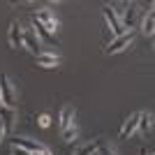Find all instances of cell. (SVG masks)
I'll use <instances>...</instances> for the list:
<instances>
[{
	"mask_svg": "<svg viewBox=\"0 0 155 155\" xmlns=\"http://www.w3.org/2000/svg\"><path fill=\"white\" fill-rule=\"evenodd\" d=\"M30 155H51V153H49V150L44 148V150H35V153H30Z\"/></svg>",
	"mask_w": 155,
	"mask_h": 155,
	"instance_id": "21",
	"label": "cell"
},
{
	"mask_svg": "<svg viewBox=\"0 0 155 155\" xmlns=\"http://www.w3.org/2000/svg\"><path fill=\"white\" fill-rule=\"evenodd\" d=\"M58 63L60 58L56 53H37V65H42V67H56Z\"/></svg>",
	"mask_w": 155,
	"mask_h": 155,
	"instance_id": "9",
	"label": "cell"
},
{
	"mask_svg": "<svg viewBox=\"0 0 155 155\" xmlns=\"http://www.w3.org/2000/svg\"><path fill=\"white\" fill-rule=\"evenodd\" d=\"M12 155H30V153H28V150H23V148H16V146H14V148H12Z\"/></svg>",
	"mask_w": 155,
	"mask_h": 155,
	"instance_id": "20",
	"label": "cell"
},
{
	"mask_svg": "<svg viewBox=\"0 0 155 155\" xmlns=\"http://www.w3.org/2000/svg\"><path fill=\"white\" fill-rule=\"evenodd\" d=\"M35 32H37V35H39L42 39H44V42H56V37H53V35H51L49 30H44V28L39 26L37 21H35Z\"/></svg>",
	"mask_w": 155,
	"mask_h": 155,
	"instance_id": "14",
	"label": "cell"
},
{
	"mask_svg": "<svg viewBox=\"0 0 155 155\" xmlns=\"http://www.w3.org/2000/svg\"><path fill=\"white\" fill-rule=\"evenodd\" d=\"M9 44H12L14 49L23 46V28H21L19 21H12V23H9Z\"/></svg>",
	"mask_w": 155,
	"mask_h": 155,
	"instance_id": "5",
	"label": "cell"
},
{
	"mask_svg": "<svg viewBox=\"0 0 155 155\" xmlns=\"http://www.w3.org/2000/svg\"><path fill=\"white\" fill-rule=\"evenodd\" d=\"M63 139H65V141H74V139H77V127H72V125H70V127H67V130H63Z\"/></svg>",
	"mask_w": 155,
	"mask_h": 155,
	"instance_id": "17",
	"label": "cell"
},
{
	"mask_svg": "<svg viewBox=\"0 0 155 155\" xmlns=\"http://www.w3.org/2000/svg\"><path fill=\"white\" fill-rule=\"evenodd\" d=\"M12 146H16V148H23V150H28V153H35V150H44V146H42L39 141L19 139V137H14V139H12Z\"/></svg>",
	"mask_w": 155,
	"mask_h": 155,
	"instance_id": "7",
	"label": "cell"
},
{
	"mask_svg": "<svg viewBox=\"0 0 155 155\" xmlns=\"http://www.w3.org/2000/svg\"><path fill=\"white\" fill-rule=\"evenodd\" d=\"M23 46H26L30 53H39V37L35 35V30L23 32Z\"/></svg>",
	"mask_w": 155,
	"mask_h": 155,
	"instance_id": "8",
	"label": "cell"
},
{
	"mask_svg": "<svg viewBox=\"0 0 155 155\" xmlns=\"http://www.w3.org/2000/svg\"><path fill=\"white\" fill-rule=\"evenodd\" d=\"M0 107H2V97H0Z\"/></svg>",
	"mask_w": 155,
	"mask_h": 155,
	"instance_id": "24",
	"label": "cell"
},
{
	"mask_svg": "<svg viewBox=\"0 0 155 155\" xmlns=\"http://www.w3.org/2000/svg\"><path fill=\"white\" fill-rule=\"evenodd\" d=\"M35 21H37L44 30H49L51 35L56 32V28H58V23H56V19H53V14L49 12V9H39V12L35 14Z\"/></svg>",
	"mask_w": 155,
	"mask_h": 155,
	"instance_id": "4",
	"label": "cell"
},
{
	"mask_svg": "<svg viewBox=\"0 0 155 155\" xmlns=\"http://www.w3.org/2000/svg\"><path fill=\"white\" fill-rule=\"evenodd\" d=\"M132 39H134V32H132V30H127V32H123V35L114 37L109 42V46H107V53H118V51H123V49H127V46L132 44Z\"/></svg>",
	"mask_w": 155,
	"mask_h": 155,
	"instance_id": "2",
	"label": "cell"
},
{
	"mask_svg": "<svg viewBox=\"0 0 155 155\" xmlns=\"http://www.w3.org/2000/svg\"><path fill=\"white\" fill-rule=\"evenodd\" d=\"M95 148H97V141H91V143H86V146H81L77 150V155H91V153H95Z\"/></svg>",
	"mask_w": 155,
	"mask_h": 155,
	"instance_id": "15",
	"label": "cell"
},
{
	"mask_svg": "<svg viewBox=\"0 0 155 155\" xmlns=\"http://www.w3.org/2000/svg\"><path fill=\"white\" fill-rule=\"evenodd\" d=\"M0 97H2V107H14V93H12V84H9V77L2 74L0 77Z\"/></svg>",
	"mask_w": 155,
	"mask_h": 155,
	"instance_id": "3",
	"label": "cell"
},
{
	"mask_svg": "<svg viewBox=\"0 0 155 155\" xmlns=\"http://www.w3.org/2000/svg\"><path fill=\"white\" fill-rule=\"evenodd\" d=\"M2 134H5V125H2V120H0V141H2Z\"/></svg>",
	"mask_w": 155,
	"mask_h": 155,
	"instance_id": "22",
	"label": "cell"
},
{
	"mask_svg": "<svg viewBox=\"0 0 155 155\" xmlns=\"http://www.w3.org/2000/svg\"><path fill=\"white\" fill-rule=\"evenodd\" d=\"M72 125V107H63V111H60V127L67 130Z\"/></svg>",
	"mask_w": 155,
	"mask_h": 155,
	"instance_id": "12",
	"label": "cell"
},
{
	"mask_svg": "<svg viewBox=\"0 0 155 155\" xmlns=\"http://www.w3.org/2000/svg\"><path fill=\"white\" fill-rule=\"evenodd\" d=\"M49 123H51V118L46 116V114H42V116H39V125H42V127H49Z\"/></svg>",
	"mask_w": 155,
	"mask_h": 155,
	"instance_id": "19",
	"label": "cell"
},
{
	"mask_svg": "<svg viewBox=\"0 0 155 155\" xmlns=\"http://www.w3.org/2000/svg\"><path fill=\"white\" fill-rule=\"evenodd\" d=\"M95 153H97V155H114V150H111L109 146H104L102 141H97V148H95Z\"/></svg>",
	"mask_w": 155,
	"mask_h": 155,
	"instance_id": "18",
	"label": "cell"
},
{
	"mask_svg": "<svg viewBox=\"0 0 155 155\" xmlns=\"http://www.w3.org/2000/svg\"><path fill=\"white\" fill-rule=\"evenodd\" d=\"M139 116H141V111H137V114H132V116L125 120L123 130H120V139H127V137H132L137 132V127H139Z\"/></svg>",
	"mask_w": 155,
	"mask_h": 155,
	"instance_id": "6",
	"label": "cell"
},
{
	"mask_svg": "<svg viewBox=\"0 0 155 155\" xmlns=\"http://www.w3.org/2000/svg\"><path fill=\"white\" fill-rule=\"evenodd\" d=\"M102 12H104V19H107V28H111V32H114V37H118V35H123V32H127L123 28V23H120V16L116 14V9L109 5H104L102 7Z\"/></svg>",
	"mask_w": 155,
	"mask_h": 155,
	"instance_id": "1",
	"label": "cell"
},
{
	"mask_svg": "<svg viewBox=\"0 0 155 155\" xmlns=\"http://www.w3.org/2000/svg\"><path fill=\"white\" fill-rule=\"evenodd\" d=\"M143 32H146L148 37L155 32V14L153 12H148V14H146V19H143Z\"/></svg>",
	"mask_w": 155,
	"mask_h": 155,
	"instance_id": "13",
	"label": "cell"
},
{
	"mask_svg": "<svg viewBox=\"0 0 155 155\" xmlns=\"http://www.w3.org/2000/svg\"><path fill=\"white\" fill-rule=\"evenodd\" d=\"M134 12H137V5H127V12H125V16L120 19L125 30H130V28L134 26Z\"/></svg>",
	"mask_w": 155,
	"mask_h": 155,
	"instance_id": "11",
	"label": "cell"
},
{
	"mask_svg": "<svg viewBox=\"0 0 155 155\" xmlns=\"http://www.w3.org/2000/svg\"><path fill=\"white\" fill-rule=\"evenodd\" d=\"M91 155H97V153H91Z\"/></svg>",
	"mask_w": 155,
	"mask_h": 155,
	"instance_id": "25",
	"label": "cell"
},
{
	"mask_svg": "<svg viewBox=\"0 0 155 155\" xmlns=\"http://www.w3.org/2000/svg\"><path fill=\"white\" fill-rule=\"evenodd\" d=\"M0 120H2L5 132H7V130L12 127V123H14V111L9 109V107H0Z\"/></svg>",
	"mask_w": 155,
	"mask_h": 155,
	"instance_id": "10",
	"label": "cell"
},
{
	"mask_svg": "<svg viewBox=\"0 0 155 155\" xmlns=\"http://www.w3.org/2000/svg\"><path fill=\"white\" fill-rule=\"evenodd\" d=\"M139 127H141L143 132L150 130V114H141V116H139Z\"/></svg>",
	"mask_w": 155,
	"mask_h": 155,
	"instance_id": "16",
	"label": "cell"
},
{
	"mask_svg": "<svg viewBox=\"0 0 155 155\" xmlns=\"http://www.w3.org/2000/svg\"><path fill=\"white\" fill-rule=\"evenodd\" d=\"M141 155H150V153H148V150H146V148H143V150H141Z\"/></svg>",
	"mask_w": 155,
	"mask_h": 155,
	"instance_id": "23",
	"label": "cell"
}]
</instances>
